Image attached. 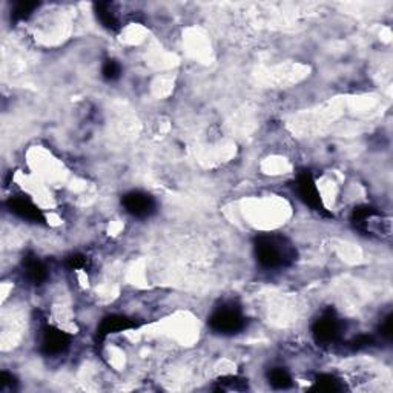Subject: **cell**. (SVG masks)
I'll return each mask as SVG.
<instances>
[{
	"label": "cell",
	"mask_w": 393,
	"mask_h": 393,
	"mask_svg": "<svg viewBox=\"0 0 393 393\" xmlns=\"http://www.w3.org/2000/svg\"><path fill=\"white\" fill-rule=\"evenodd\" d=\"M122 204L125 211L135 218H148L157 211V202L153 195L143 191H131L123 195Z\"/></svg>",
	"instance_id": "obj_5"
},
{
	"label": "cell",
	"mask_w": 393,
	"mask_h": 393,
	"mask_svg": "<svg viewBox=\"0 0 393 393\" xmlns=\"http://www.w3.org/2000/svg\"><path fill=\"white\" fill-rule=\"evenodd\" d=\"M295 191L301 202L306 206H309L310 209L321 211V212L324 211L320 189H318V186H316L315 178L312 177L310 172L305 171V172H301V174H298V177H296V182H295Z\"/></svg>",
	"instance_id": "obj_6"
},
{
	"label": "cell",
	"mask_w": 393,
	"mask_h": 393,
	"mask_svg": "<svg viewBox=\"0 0 393 393\" xmlns=\"http://www.w3.org/2000/svg\"><path fill=\"white\" fill-rule=\"evenodd\" d=\"M37 8H39V3H36V2L16 3L15 10H12V12H11V17L15 20H26Z\"/></svg>",
	"instance_id": "obj_13"
},
{
	"label": "cell",
	"mask_w": 393,
	"mask_h": 393,
	"mask_svg": "<svg viewBox=\"0 0 393 393\" xmlns=\"http://www.w3.org/2000/svg\"><path fill=\"white\" fill-rule=\"evenodd\" d=\"M139 327V323L133 318H128L125 315H109L106 318H103L100 326L97 329V335L100 338H106L108 335L126 332L131 329Z\"/></svg>",
	"instance_id": "obj_7"
},
{
	"label": "cell",
	"mask_w": 393,
	"mask_h": 393,
	"mask_svg": "<svg viewBox=\"0 0 393 393\" xmlns=\"http://www.w3.org/2000/svg\"><path fill=\"white\" fill-rule=\"evenodd\" d=\"M208 323L212 332L223 336H232L240 334L246 327V316L241 307L227 303V305L213 310Z\"/></svg>",
	"instance_id": "obj_2"
},
{
	"label": "cell",
	"mask_w": 393,
	"mask_h": 393,
	"mask_svg": "<svg viewBox=\"0 0 393 393\" xmlns=\"http://www.w3.org/2000/svg\"><path fill=\"white\" fill-rule=\"evenodd\" d=\"M102 75L103 79L108 82H114L117 79H120L122 75V65L117 60H106L102 66Z\"/></svg>",
	"instance_id": "obj_14"
},
{
	"label": "cell",
	"mask_w": 393,
	"mask_h": 393,
	"mask_svg": "<svg viewBox=\"0 0 393 393\" xmlns=\"http://www.w3.org/2000/svg\"><path fill=\"white\" fill-rule=\"evenodd\" d=\"M379 330H381V336H384V338H390V335H392V316L389 315L387 318H384L383 320V323H381V327H379Z\"/></svg>",
	"instance_id": "obj_16"
},
{
	"label": "cell",
	"mask_w": 393,
	"mask_h": 393,
	"mask_svg": "<svg viewBox=\"0 0 393 393\" xmlns=\"http://www.w3.org/2000/svg\"><path fill=\"white\" fill-rule=\"evenodd\" d=\"M95 16L103 28H106L108 31H119L120 30V22L119 17H117L115 12L113 11V6L109 3H95Z\"/></svg>",
	"instance_id": "obj_10"
},
{
	"label": "cell",
	"mask_w": 393,
	"mask_h": 393,
	"mask_svg": "<svg viewBox=\"0 0 393 393\" xmlns=\"http://www.w3.org/2000/svg\"><path fill=\"white\" fill-rule=\"evenodd\" d=\"M40 352L46 356H60L71 346V335L54 326H46L40 332Z\"/></svg>",
	"instance_id": "obj_4"
},
{
	"label": "cell",
	"mask_w": 393,
	"mask_h": 393,
	"mask_svg": "<svg viewBox=\"0 0 393 393\" xmlns=\"http://www.w3.org/2000/svg\"><path fill=\"white\" fill-rule=\"evenodd\" d=\"M267 381L274 389L285 390L294 384V378L291 375V372L285 367H272L267 372Z\"/></svg>",
	"instance_id": "obj_11"
},
{
	"label": "cell",
	"mask_w": 393,
	"mask_h": 393,
	"mask_svg": "<svg viewBox=\"0 0 393 393\" xmlns=\"http://www.w3.org/2000/svg\"><path fill=\"white\" fill-rule=\"evenodd\" d=\"M316 390H327V392H336L344 389L341 385V379H338L335 375H320L315 379V387Z\"/></svg>",
	"instance_id": "obj_12"
},
{
	"label": "cell",
	"mask_w": 393,
	"mask_h": 393,
	"mask_svg": "<svg viewBox=\"0 0 393 393\" xmlns=\"http://www.w3.org/2000/svg\"><path fill=\"white\" fill-rule=\"evenodd\" d=\"M86 263H88V260L85 255H82V253L71 255V257L66 260V266L70 267L71 271H82V269L86 267Z\"/></svg>",
	"instance_id": "obj_15"
},
{
	"label": "cell",
	"mask_w": 393,
	"mask_h": 393,
	"mask_svg": "<svg viewBox=\"0 0 393 393\" xmlns=\"http://www.w3.org/2000/svg\"><path fill=\"white\" fill-rule=\"evenodd\" d=\"M23 277L30 285L40 286L50 277L48 266L39 257H28L23 260Z\"/></svg>",
	"instance_id": "obj_9"
},
{
	"label": "cell",
	"mask_w": 393,
	"mask_h": 393,
	"mask_svg": "<svg viewBox=\"0 0 393 393\" xmlns=\"http://www.w3.org/2000/svg\"><path fill=\"white\" fill-rule=\"evenodd\" d=\"M253 249L257 261L265 269L291 266L296 257L295 246L281 236H260L255 240Z\"/></svg>",
	"instance_id": "obj_1"
},
{
	"label": "cell",
	"mask_w": 393,
	"mask_h": 393,
	"mask_svg": "<svg viewBox=\"0 0 393 393\" xmlns=\"http://www.w3.org/2000/svg\"><path fill=\"white\" fill-rule=\"evenodd\" d=\"M343 330V320L335 314V310L329 309L320 315V318L315 320L312 326V335L314 340L318 343L320 346H330V344L340 340Z\"/></svg>",
	"instance_id": "obj_3"
},
{
	"label": "cell",
	"mask_w": 393,
	"mask_h": 393,
	"mask_svg": "<svg viewBox=\"0 0 393 393\" xmlns=\"http://www.w3.org/2000/svg\"><path fill=\"white\" fill-rule=\"evenodd\" d=\"M10 211L15 215L26 220V222H32V223H39L44 222V215L40 209L34 204L30 198L25 197H15L10 200Z\"/></svg>",
	"instance_id": "obj_8"
}]
</instances>
